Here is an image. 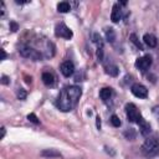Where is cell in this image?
I'll return each instance as SVG.
<instances>
[{
	"label": "cell",
	"mask_w": 159,
	"mask_h": 159,
	"mask_svg": "<svg viewBox=\"0 0 159 159\" xmlns=\"http://www.w3.org/2000/svg\"><path fill=\"white\" fill-rule=\"evenodd\" d=\"M81 88L77 86H68L65 87L57 99H56V106L58 109H61L62 112H68L71 109H73V107L77 104L80 97H81Z\"/></svg>",
	"instance_id": "6da1fadb"
},
{
	"label": "cell",
	"mask_w": 159,
	"mask_h": 159,
	"mask_svg": "<svg viewBox=\"0 0 159 159\" xmlns=\"http://www.w3.org/2000/svg\"><path fill=\"white\" fill-rule=\"evenodd\" d=\"M142 152L147 157H154L159 154V140L157 138H148L142 145Z\"/></svg>",
	"instance_id": "7a4b0ae2"
},
{
	"label": "cell",
	"mask_w": 159,
	"mask_h": 159,
	"mask_svg": "<svg viewBox=\"0 0 159 159\" xmlns=\"http://www.w3.org/2000/svg\"><path fill=\"white\" fill-rule=\"evenodd\" d=\"M125 113H127L128 120L132 122V123H138L139 119L142 118V116H140L138 108H137L135 104H133V103H128V104L125 106Z\"/></svg>",
	"instance_id": "3957f363"
},
{
	"label": "cell",
	"mask_w": 159,
	"mask_h": 159,
	"mask_svg": "<svg viewBox=\"0 0 159 159\" xmlns=\"http://www.w3.org/2000/svg\"><path fill=\"white\" fill-rule=\"evenodd\" d=\"M19 52H20L21 56H24V57H26V58L35 60V61H39V60L42 58V55H41L37 50H35V48H32V47H30V46H24V47H21V48L19 50Z\"/></svg>",
	"instance_id": "277c9868"
},
{
	"label": "cell",
	"mask_w": 159,
	"mask_h": 159,
	"mask_svg": "<svg viewBox=\"0 0 159 159\" xmlns=\"http://www.w3.org/2000/svg\"><path fill=\"white\" fill-rule=\"evenodd\" d=\"M55 34L57 37H62V39H66V40H70L72 37V31L63 24V22H60L56 25V29H55Z\"/></svg>",
	"instance_id": "5b68a950"
},
{
	"label": "cell",
	"mask_w": 159,
	"mask_h": 159,
	"mask_svg": "<svg viewBox=\"0 0 159 159\" xmlns=\"http://www.w3.org/2000/svg\"><path fill=\"white\" fill-rule=\"evenodd\" d=\"M130 91H132V93H133L135 97H138V98H147V96H148V89H147V87H144V86L140 84V83H134V84L130 87Z\"/></svg>",
	"instance_id": "8992f818"
},
{
	"label": "cell",
	"mask_w": 159,
	"mask_h": 159,
	"mask_svg": "<svg viewBox=\"0 0 159 159\" xmlns=\"http://www.w3.org/2000/svg\"><path fill=\"white\" fill-rule=\"evenodd\" d=\"M150 65H152V58H150L149 56L139 57V58H137V61H135V67L139 68L142 72L147 71V70L150 67Z\"/></svg>",
	"instance_id": "52a82bcc"
},
{
	"label": "cell",
	"mask_w": 159,
	"mask_h": 159,
	"mask_svg": "<svg viewBox=\"0 0 159 159\" xmlns=\"http://www.w3.org/2000/svg\"><path fill=\"white\" fill-rule=\"evenodd\" d=\"M60 70H61V73H62L65 77H70V76H72L73 72H75V65H73L71 61H65V62L61 63Z\"/></svg>",
	"instance_id": "ba28073f"
},
{
	"label": "cell",
	"mask_w": 159,
	"mask_h": 159,
	"mask_svg": "<svg viewBox=\"0 0 159 159\" xmlns=\"http://www.w3.org/2000/svg\"><path fill=\"white\" fill-rule=\"evenodd\" d=\"M138 125H139V130H140L142 135H144V137H147V135L150 133V130H152V129H150V124H149L147 120H144L143 117L139 119Z\"/></svg>",
	"instance_id": "9c48e42d"
},
{
	"label": "cell",
	"mask_w": 159,
	"mask_h": 159,
	"mask_svg": "<svg viewBox=\"0 0 159 159\" xmlns=\"http://www.w3.org/2000/svg\"><path fill=\"white\" fill-rule=\"evenodd\" d=\"M122 19V12H120V7L118 4H114L112 7V12H111V20L113 22H118Z\"/></svg>",
	"instance_id": "30bf717a"
},
{
	"label": "cell",
	"mask_w": 159,
	"mask_h": 159,
	"mask_svg": "<svg viewBox=\"0 0 159 159\" xmlns=\"http://www.w3.org/2000/svg\"><path fill=\"white\" fill-rule=\"evenodd\" d=\"M143 41H144V43H145L147 46H149V47H155V46L158 45L157 37H155L154 35H152V34H145V35L143 36Z\"/></svg>",
	"instance_id": "8fae6325"
},
{
	"label": "cell",
	"mask_w": 159,
	"mask_h": 159,
	"mask_svg": "<svg viewBox=\"0 0 159 159\" xmlns=\"http://www.w3.org/2000/svg\"><path fill=\"white\" fill-rule=\"evenodd\" d=\"M112 94H113V91H112L111 87H104V88H102V89L99 91V97H101L103 101H108V99L112 97Z\"/></svg>",
	"instance_id": "7c38bea8"
},
{
	"label": "cell",
	"mask_w": 159,
	"mask_h": 159,
	"mask_svg": "<svg viewBox=\"0 0 159 159\" xmlns=\"http://www.w3.org/2000/svg\"><path fill=\"white\" fill-rule=\"evenodd\" d=\"M42 82H43L46 86H52L53 82H55L53 75L50 73V72H43V73H42Z\"/></svg>",
	"instance_id": "4fadbf2b"
},
{
	"label": "cell",
	"mask_w": 159,
	"mask_h": 159,
	"mask_svg": "<svg viewBox=\"0 0 159 159\" xmlns=\"http://www.w3.org/2000/svg\"><path fill=\"white\" fill-rule=\"evenodd\" d=\"M70 10H71V6H70V4L67 1H61V2L57 4V11L58 12L65 14V12H68Z\"/></svg>",
	"instance_id": "5bb4252c"
},
{
	"label": "cell",
	"mask_w": 159,
	"mask_h": 159,
	"mask_svg": "<svg viewBox=\"0 0 159 159\" xmlns=\"http://www.w3.org/2000/svg\"><path fill=\"white\" fill-rule=\"evenodd\" d=\"M42 157H48V158H57V157H61V154L56 150H52V149H47V150H43L41 153Z\"/></svg>",
	"instance_id": "9a60e30c"
},
{
	"label": "cell",
	"mask_w": 159,
	"mask_h": 159,
	"mask_svg": "<svg viewBox=\"0 0 159 159\" xmlns=\"http://www.w3.org/2000/svg\"><path fill=\"white\" fill-rule=\"evenodd\" d=\"M106 36H107V40H108V41L113 42V41L116 40V34H114V30H113V29H108V30L106 31Z\"/></svg>",
	"instance_id": "2e32d148"
},
{
	"label": "cell",
	"mask_w": 159,
	"mask_h": 159,
	"mask_svg": "<svg viewBox=\"0 0 159 159\" xmlns=\"http://www.w3.org/2000/svg\"><path fill=\"white\" fill-rule=\"evenodd\" d=\"M111 123H112L113 127H119V125H120V119H119L116 114H113V116L111 117Z\"/></svg>",
	"instance_id": "e0dca14e"
},
{
	"label": "cell",
	"mask_w": 159,
	"mask_h": 159,
	"mask_svg": "<svg viewBox=\"0 0 159 159\" xmlns=\"http://www.w3.org/2000/svg\"><path fill=\"white\" fill-rule=\"evenodd\" d=\"M124 135L127 137V139H134L135 138V132H134V129H129V130H125L124 132Z\"/></svg>",
	"instance_id": "ac0fdd59"
},
{
	"label": "cell",
	"mask_w": 159,
	"mask_h": 159,
	"mask_svg": "<svg viewBox=\"0 0 159 159\" xmlns=\"http://www.w3.org/2000/svg\"><path fill=\"white\" fill-rule=\"evenodd\" d=\"M107 72L111 76H117L118 75V68H117V66H109L108 70H107Z\"/></svg>",
	"instance_id": "d6986e66"
},
{
	"label": "cell",
	"mask_w": 159,
	"mask_h": 159,
	"mask_svg": "<svg viewBox=\"0 0 159 159\" xmlns=\"http://www.w3.org/2000/svg\"><path fill=\"white\" fill-rule=\"evenodd\" d=\"M26 96H27V93H26V91L24 88H19L17 89V98L19 99H25Z\"/></svg>",
	"instance_id": "ffe728a7"
},
{
	"label": "cell",
	"mask_w": 159,
	"mask_h": 159,
	"mask_svg": "<svg viewBox=\"0 0 159 159\" xmlns=\"http://www.w3.org/2000/svg\"><path fill=\"white\" fill-rule=\"evenodd\" d=\"M130 40H132V42H133V43H135V46H137L138 48H140V50H143V47H142V45H140V42H139V41L137 40V36H135L134 34H132V35H130Z\"/></svg>",
	"instance_id": "44dd1931"
},
{
	"label": "cell",
	"mask_w": 159,
	"mask_h": 159,
	"mask_svg": "<svg viewBox=\"0 0 159 159\" xmlns=\"http://www.w3.org/2000/svg\"><path fill=\"white\" fill-rule=\"evenodd\" d=\"M27 119L30 120V122H32V123H35V124H39L40 123V120L37 119V117L34 114V113H30L29 116H27Z\"/></svg>",
	"instance_id": "7402d4cb"
},
{
	"label": "cell",
	"mask_w": 159,
	"mask_h": 159,
	"mask_svg": "<svg viewBox=\"0 0 159 159\" xmlns=\"http://www.w3.org/2000/svg\"><path fill=\"white\" fill-rule=\"evenodd\" d=\"M93 39H94L93 41H94V42H96L98 46H101V47H102L103 42H102V39H101V36H99L98 34H94V35H93Z\"/></svg>",
	"instance_id": "603a6c76"
},
{
	"label": "cell",
	"mask_w": 159,
	"mask_h": 159,
	"mask_svg": "<svg viewBox=\"0 0 159 159\" xmlns=\"http://www.w3.org/2000/svg\"><path fill=\"white\" fill-rule=\"evenodd\" d=\"M152 112H153V116H154V117L157 118V120L159 122V106H155V107H153Z\"/></svg>",
	"instance_id": "cb8c5ba5"
},
{
	"label": "cell",
	"mask_w": 159,
	"mask_h": 159,
	"mask_svg": "<svg viewBox=\"0 0 159 159\" xmlns=\"http://www.w3.org/2000/svg\"><path fill=\"white\" fill-rule=\"evenodd\" d=\"M10 29H11V31H16L17 30V24L14 22V21H11L10 22Z\"/></svg>",
	"instance_id": "d4e9b609"
},
{
	"label": "cell",
	"mask_w": 159,
	"mask_h": 159,
	"mask_svg": "<svg viewBox=\"0 0 159 159\" xmlns=\"http://www.w3.org/2000/svg\"><path fill=\"white\" fill-rule=\"evenodd\" d=\"M0 6H1V10H0V16L2 17V16H4V14H5V5H4V2H1V4H0Z\"/></svg>",
	"instance_id": "484cf974"
},
{
	"label": "cell",
	"mask_w": 159,
	"mask_h": 159,
	"mask_svg": "<svg viewBox=\"0 0 159 159\" xmlns=\"http://www.w3.org/2000/svg\"><path fill=\"white\" fill-rule=\"evenodd\" d=\"M1 83H2V84H7V83H9V78H7L6 76H2V77H1Z\"/></svg>",
	"instance_id": "4316f807"
},
{
	"label": "cell",
	"mask_w": 159,
	"mask_h": 159,
	"mask_svg": "<svg viewBox=\"0 0 159 159\" xmlns=\"http://www.w3.org/2000/svg\"><path fill=\"white\" fill-rule=\"evenodd\" d=\"M4 137H5V128L1 127V138H4Z\"/></svg>",
	"instance_id": "83f0119b"
},
{
	"label": "cell",
	"mask_w": 159,
	"mask_h": 159,
	"mask_svg": "<svg viewBox=\"0 0 159 159\" xmlns=\"http://www.w3.org/2000/svg\"><path fill=\"white\" fill-rule=\"evenodd\" d=\"M1 53H2V57H1V60H4V58L6 57V53H5V51H4V50H1Z\"/></svg>",
	"instance_id": "f1b7e54d"
},
{
	"label": "cell",
	"mask_w": 159,
	"mask_h": 159,
	"mask_svg": "<svg viewBox=\"0 0 159 159\" xmlns=\"http://www.w3.org/2000/svg\"><path fill=\"white\" fill-rule=\"evenodd\" d=\"M97 127H101V122H99V117H97Z\"/></svg>",
	"instance_id": "f546056e"
}]
</instances>
